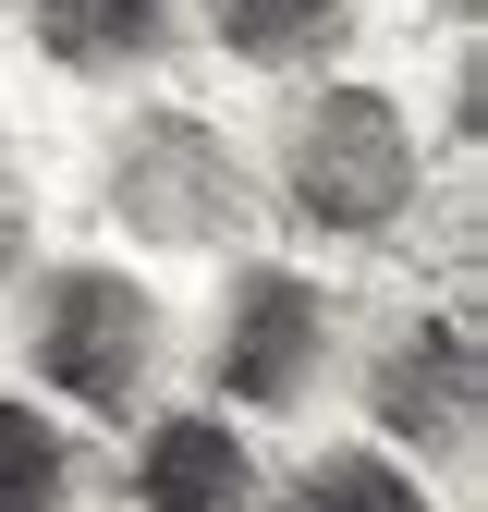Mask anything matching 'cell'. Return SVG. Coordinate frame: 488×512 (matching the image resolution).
Segmentation results:
<instances>
[{
    "label": "cell",
    "mask_w": 488,
    "mask_h": 512,
    "mask_svg": "<svg viewBox=\"0 0 488 512\" xmlns=\"http://www.w3.org/2000/svg\"><path fill=\"white\" fill-rule=\"evenodd\" d=\"M208 366H220V391H232V403H257V415H293L305 391H318V366H330V293L305 281V269H281V256L232 269Z\"/></svg>",
    "instance_id": "277c9868"
},
{
    "label": "cell",
    "mask_w": 488,
    "mask_h": 512,
    "mask_svg": "<svg viewBox=\"0 0 488 512\" xmlns=\"http://www.w3.org/2000/svg\"><path fill=\"white\" fill-rule=\"evenodd\" d=\"M415 183H427V147H415L403 98L379 86H318L281 135V196L318 232H391L415 208Z\"/></svg>",
    "instance_id": "6da1fadb"
},
{
    "label": "cell",
    "mask_w": 488,
    "mask_h": 512,
    "mask_svg": "<svg viewBox=\"0 0 488 512\" xmlns=\"http://www.w3.org/2000/svg\"><path fill=\"white\" fill-rule=\"evenodd\" d=\"M366 415H379L403 452H464L476 439V330L464 317H415L366 378Z\"/></svg>",
    "instance_id": "5b68a950"
},
{
    "label": "cell",
    "mask_w": 488,
    "mask_h": 512,
    "mask_svg": "<svg viewBox=\"0 0 488 512\" xmlns=\"http://www.w3.org/2000/svg\"><path fill=\"white\" fill-rule=\"evenodd\" d=\"M0 269H25V171H13V147H0Z\"/></svg>",
    "instance_id": "8fae6325"
},
{
    "label": "cell",
    "mask_w": 488,
    "mask_h": 512,
    "mask_svg": "<svg viewBox=\"0 0 488 512\" xmlns=\"http://www.w3.org/2000/svg\"><path fill=\"white\" fill-rule=\"evenodd\" d=\"M37 49L61 74H135L171 49V0H37Z\"/></svg>",
    "instance_id": "52a82bcc"
},
{
    "label": "cell",
    "mask_w": 488,
    "mask_h": 512,
    "mask_svg": "<svg viewBox=\"0 0 488 512\" xmlns=\"http://www.w3.org/2000/svg\"><path fill=\"white\" fill-rule=\"evenodd\" d=\"M61 500H74V439L0 391V512H61Z\"/></svg>",
    "instance_id": "9c48e42d"
},
{
    "label": "cell",
    "mask_w": 488,
    "mask_h": 512,
    "mask_svg": "<svg viewBox=\"0 0 488 512\" xmlns=\"http://www.w3.org/2000/svg\"><path fill=\"white\" fill-rule=\"evenodd\" d=\"M25 342H37V378H49L61 403H86V415H135L147 378H159V293H147L135 269L74 256V269L37 281Z\"/></svg>",
    "instance_id": "7a4b0ae2"
},
{
    "label": "cell",
    "mask_w": 488,
    "mask_h": 512,
    "mask_svg": "<svg viewBox=\"0 0 488 512\" xmlns=\"http://www.w3.org/2000/svg\"><path fill=\"white\" fill-rule=\"evenodd\" d=\"M135 512H257V452L220 415H159L135 452Z\"/></svg>",
    "instance_id": "8992f818"
},
{
    "label": "cell",
    "mask_w": 488,
    "mask_h": 512,
    "mask_svg": "<svg viewBox=\"0 0 488 512\" xmlns=\"http://www.w3.org/2000/svg\"><path fill=\"white\" fill-rule=\"evenodd\" d=\"M293 512H427V488L391 452H318L293 476Z\"/></svg>",
    "instance_id": "30bf717a"
},
{
    "label": "cell",
    "mask_w": 488,
    "mask_h": 512,
    "mask_svg": "<svg viewBox=\"0 0 488 512\" xmlns=\"http://www.w3.org/2000/svg\"><path fill=\"white\" fill-rule=\"evenodd\" d=\"M110 208L135 220L147 244H208V232L244 220V159L196 110H135L110 135Z\"/></svg>",
    "instance_id": "3957f363"
},
{
    "label": "cell",
    "mask_w": 488,
    "mask_h": 512,
    "mask_svg": "<svg viewBox=\"0 0 488 512\" xmlns=\"http://www.w3.org/2000/svg\"><path fill=\"white\" fill-rule=\"evenodd\" d=\"M208 37L257 74H305L354 37V0H208Z\"/></svg>",
    "instance_id": "ba28073f"
}]
</instances>
